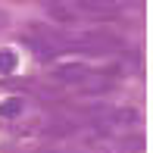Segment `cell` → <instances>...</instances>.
Here are the masks:
<instances>
[{
  "label": "cell",
  "mask_w": 153,
  "mask_h": 153,
  "mask_svg": "<svg viewBox=\"0 0 153 153\" xmlns=\"http://www.w3.org/2000/svg\"><path fill=\"white\" fill-rule=\"evenodd\" d=\"M97 75H100V72H94V69L81 66V62H62V66L53 69V78L62 81V85H72V88H88Z\"/></svg>",
  "instance_id": "1"
},
{
  "label": "cell",
  "mask_w": 153,
  "mask_h": 153,
  "mask_svg": "<svg viewBox=\"0 0 153 153\" xmlns=\"http://www.w3.org/2000/svg\"><path fill=\"white\" fill-rule=\"evenodd\" d=\"M75 13H88V16H97V19H113L122 13V3L119 0H75L72 3Z\"/></svg>",
  "instance_id": "2"
},
{
  "label": "cell",
  "mask_w": 153,
  "mask_h": 153,
  "mask_svg": "<svg viewBox=\"0 0 153 153\" xmlns=\"http://www.w3.org/2000/svg\"><path fill=\"white\" fill-rule=\"evenodd\" d=\"M44 13L50 19H56V22H75V19H78V13L72 10V3H59V0L44 3Z\"/></svg>",
  "instance_id": "3"
},
{
  "label": "cell",
  "mask_w": 153,
  "mask_h": 153,
  "mask_svg": "<svg viewBox=\"0 0 153 153\" xmlns=\"http://www.w3.org/2000/svg\"><path fill=\"white\" fill-rule=\"evenodd\" d=\"M25 113V100L22 97H6L3 103H0V116L3 119H16V116Z\"/></svg>",
  "instance_id": "4"
},
{
  "label": "cell",
  "mask_w": 153,
  "mask_h": 153,
  "mask_svg": "<svg viewBox=\"0 0 153 153\" xmlns=\"http://www.w3.org/2000/svg\"><path fill=\"white\" fill-rule=\"evenodd\" d=\"M116 144H119L122 150H128V153H141L144 147H147V141H144L141 134H128V137H116Z\"/></svg>",
  "instance_id": "5"
},
{
  "label": "cell",
  "mask_w": 153,
  "mask_h": 153,
  "mask_svg": "<svg viewBox=\"0 0 153 153\" xmlns=\"http://www.w3.org/2000/svg\"><path fill=\"white\" fill-rule=\"evenodd\" d=\"M16 62H19V56L13 50H0V75H10L16 69Z\"/></svg>",
  "instance_id": "6"
},
{
  "label": "cell",
  "mask_w": 153,
  "mask_h": 153,
  "mask_svg": "<svg viewBox=\"0 0 153 153\" xmlns=\"http://www.w3.org/2000/svg\"><path fill=\"white\" fill-rule=\"evenodd\" d=\"M6 22H10V13H6V10H0V28H6Z\"/></svg>",
  "instance_id": "7"
}]
</instances>
